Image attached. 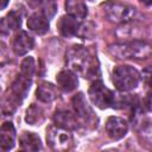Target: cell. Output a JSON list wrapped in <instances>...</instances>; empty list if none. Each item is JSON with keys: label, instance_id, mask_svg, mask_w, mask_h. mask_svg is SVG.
I'll return each instance as SVG.
<instances>
[{"label": "cell", "instance_id": "1", "mask_svg": "<svg viewBox=\"0 0 152 152\" xmlns=\"http://www.w3.org/2000/svg\"><path fill=\"white\" fill-rule=\"evenodd\" d=\"M66 62L72 70L84 78H94L100 75V66L96 56L84 46L74 45L66 52Z\"/></svg>", "mask_w": 152, "mask_h": 152}, {"label": "cell", "instance_id": "2", "mask_svg": "<svg viewBox=\"0 0 152 152\" xmlns=\"http://www.w3.org/2000/svg\"><path fill=\"white\" fill-rule=\"evenodd\" d=\"M109 53L119 59H146L151 55L150 44L141 40H133L128 43L114 44L109 46Z\"/></svg>", "mask_w": 152, "mask_h": 152}, {"label": "cell", "instance_id": "3", "mask_svg": "<svg viewBox=\"0 0 152 152\" xmlns=\"http://www.w3.org/2000/svg\"><path fill=\"white\" fill-rule=\"evenodd\" d=\"M140 81L139 71L131 65H119L112 72V82L120 91H129L138 87Z\"/></svg>", "mask_w": 152, "mask_h": 152}, {"label": "cell", "instance_id": "4", "mask_svg": "<svg viewBox=\"0 0 152 152\" xmlns=\"http://www.w3.org/2000/svg\"><path fill=\"white\" fill-rule=\"evenodd\" d=\"M103 12L106 17L114 23H129L134 20L137 15V10L118 1H108L103 5Z\"/></svg>", "mask_w": 152, "mask_h": 152}, {"label": "cell", "instance_id": "5", "mask_svg": "<svg viewBox=\"0 0 152 152\" xmlns=\"http://www.w3.org/2000/svg\"><path fill=\"white\" fill-rule=\"evenodd\" d=\"M88 95L93 104H95L100 109H107L109 107H113L115 94L110 89H108L102 81H94L91 86L89 87Z\"/></svg>", "mask_w": 152, "mask_h": 152}, {"label": "cell", "instance_id": "6", "mask_svg": "<svg viewBox=\"0 0 152 152\" xmlns=\"http://www.w3.org/2000/svg\"><path fill=\"white\" fill-rule=\"evenodd\" d=\"M46 141L53 151H68L72 146V135L66 129L51 126L46 131Z\"/></svg>", "mask_w": 152, "mask_h": 152}, {"label": "cell", "instance_id": "7", "mask_svg": "<svg viewBox=\"0 0 152 152\" xmlns=\"http://www.w3.org/2000/svg\"><path fill=\"white\" fill-rule=\"evenodd\" d=\"M71 102H72V107H74V110H75L76 116L78 119H81L84 124H87L88 126L96 127V125H97V118H96L93 108L88 103L86 96L82 93H77L76 95L72 96Z\"/></svg>", "mask_w": 152, "mask_h": 152}, {"label": "cell", "instance_id": "8", "mask_svg": "<svg viewBox=\"0 0 152 152\" xmlns=\"http://www.w3.org/2000/svg\"><path fill=\"white\" fill-rule=\"evenodd\" d=\"M128 131V124L124 118L120 116H109L106 122V132L109 138L119 140L126 135Z\"/></svg>", "mask_w": 152, "mask_h": 152}, {"label": "cell", "instance_id": "9", "mask_svg": "<svg viewBox=\"0 0 152 152\" xmlns=\"http://www.w3.org/2000/svg\"><path fill=\"white\" fill-rule=\"evenodd\" d=\"M53 122L57 127L66 131H74L78 128V120L76 114L68 109H57L53 114Z\"/></svg>", "mask_w": 152, "mask_h": 152}, {"label": "cell", "instance_id": "10", "mask_svg": "<svg viewBox=\"0 0 152 152\" xmlns=\"http://www.w3.org/2000/svg\"><path fill=\"white\" fill-rule=\"evenodd\" d=\"M57 28L58 32L61 33V36L63 37H72L77 33L78 28H80V21L77 18L66 14L59 18L58 23H57Z\"/></svg>", "mask_w": 152, "mask_h": 152}, {"label": "cell", "instance_id": "11", "mask_svg": "<svg viewBox=\"0 0 152 152\" xmlns=\"http://www.w3.org/2000/svg\"><path fill=\"white\" fill-rule=\"evenodd\" d=\"M49 18L45 12H36L27 19V27L37 34H45L49 31Z\"/></svg>", "mask_w": 152, "mask_h": 152}, {"label": "cell", "instance_id": "12", "mask_svg": "<svg viewBox=\"0 0 152 152\" xmlns=\"http://www.w3.org/2000/svg\"><path fill=\"white\" fill-rule=\"evenodd\" d=\"M15 144V129L12 122H4L0 126V150L8 151Z\"/></svg>", "mask_w": 152, "mask_h": 152}, {"label": "cell", "instance_id": "13", "mask_svg": "<svg viewBox=\"0 0 152 152\" xmlns=\"http://www.w3.org/2000/svg\"><path fill=\"white\" fill-rule=\"evenodd\" d=\"M34 46L33 38L25 31H20L13 42V51L18 56H23L27 53L30 50H32Z\"/></svg>", "mask_w": 152, "mask_h": 152}, {"label": "cell", "instance_id": "14", "mask_svg": "<svg viewBox=\"0 0 152 152\" xmlns=\"http://www.w3.org/2000/svg\"><path fill=\"white\" fill-rule=\"evenodd\" d=\"M56 81L59 88L66 93L75 90L78 86V80L76 74L72 70H68V69L59 71L56 76Z\"/></svg>", "mask_w": 152, "mask_h": 152}, {"label": "cell", "instance_id": "15", "mask_svg": "<svg viewBox=\"0 0 152 152\" xmlns=\"http://www.w3.org/2000/svg\"><path fill=\"white\" fill-rule=\"evenodd\" d=\"M19 147L23 151H38L42 150L40 138L33 132H23L19 137Z\"/></svg>", "mask_w": 152, "mask_h": 152}, {"label": "cell", "instance_id": "16", "mask_svg": "<svg viewBox=\"0 0 152 152\" xmlns=\"http://www.w3.org/2000/svg\"><path fill=\"white\" fill-rule=\"evenodd\" d=\"M59 93L58 89L49 82H42L38 84L37 90H36V96L39 101L42 102H52L53 100H56L58 97Z\"/></svg>", "mask_w": 152, "mask_h": 152}, {"label": "cell", "instance_id": "17", "mask_svg": "<svg viewBox=\"0 0 152 152\" xmlns=\"http://www.w3.org/2000/svg\"><path fill=\"white\" fill-rule=\"evenodd\" d=\"M21 25V19L18 12L12 11L6 17L0 19V32L2 34H8L15 30H18Z\"/></svg>", "mask_w": 152, "mask_h": 152}, {"label": "cell", "instance_id": "18", "mask_svg": "<svg viewBox=\"0 0 152 152\" xmlns=\"http://www.w3.org/2000/svg\"><path fill=\"white\" fill-rule=\"evenodd\" d=\"M44 109L39 107L36 103H32L27 109H26V115H25V121L30 125H40L44 121Z\"/></svg>", "mask_w": 152, "mask_h": 152}, {"label": "cell", "instance_id": "19", "mask_svg": "<svg viewBox=\"0 0 152 152\" xmlns=\"http://www.w3.org/2000/svg\"><path fill=\"white\" fill-rule=\"evenodd\" d=\"M65 8L70 15L77 18L78 20L86 18L87 15V6L80 0H66Z\"/></svg>", "mask_w": 152, "mask_h": 152}, {"label": "cell", "instance_id": "20", "mask_svg": "<svg viewBox=\"0 0 152 152\" xmlns=\"http://www.w3.org/2000/svg\"><path fill=\"white\" fill-rule=\"evenodd\" d=\"M34 69H36V65H34L33 57H26L20 64V74L24 76L32 78V76L34 74Z\"/></svg>", "mask_w": 152, "mask_h": 152}, {"label": "cell", "instance_id": "21", "mask_svg": "<svg viewBox=\"0 0 152 152\" xmlns=\"http://www.w3.org/2000/svg\"><path fill=\"white\" fill-rule=\"evenodd\" d=\"M8 2H10V0H0V11L4 10V8H6L7 5H8Z\"/></svg>", "mask_w": 152, "mask_h": 152}, {"label": "cell", "instance_id": "22", "mask_svg": "<svg viewBox=\"0 0 152 152\" xmlns=\"http://www.w3.org/2000/svg\"><path fill=\"white\" fill-rule=\"evenodd\" d=\"M142 4H145L146 6H150L151 4H152V0H140Z\"/></svg>", "mask_w": 152, "mask_h": 152}, {"label": "cell", "instance_id": "23", "mask_svg": "<svg viewBox=\"0 0 152 152\" xmlns=\"http://www.w3.org/2000/svg\"><path fill=\"white\" fill-rule=\"evenodd\" d=\"M37 2H39V4H42V2H44V1H46V0H36Z\"/></svg>", "mask_w": 152, "mask_h": 152}]
</instances>
